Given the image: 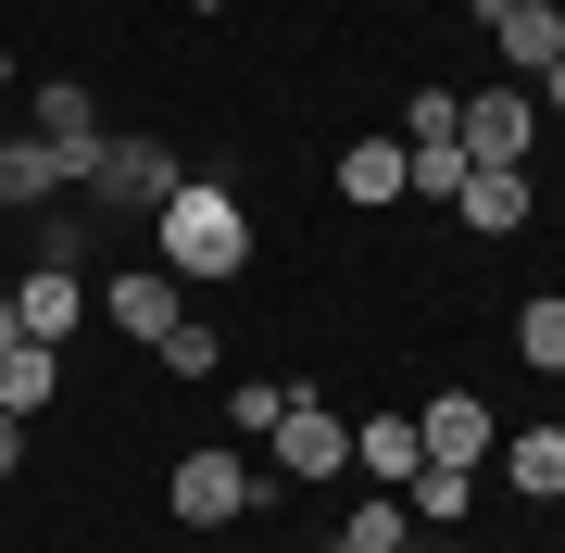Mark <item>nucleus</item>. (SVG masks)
<instances>
[{
  "label": "nucleus",
  "instance_id": "f257e3e1",
  "mask_svg": "<svg viewBox=\"0 0 565 553\" xmlns=\"http://www.w3.org/2000/svg\"><path fill=\"white\" fill-rule=\"evenodd\" d=\"M151 265L163 277H252V202H239V189H226V177H177V202H163L151 214Z\"/></svg>",
  "mask_w": 565,
  "mask_h": 553
},
{
  "label": "nucleus",
  "instance_id": "f03ea898",
  "mask_svg": "<svg viewBox=\"0 0 565 553\" xmlns=\"http://www.w3.org/2000/svg\"><path fill=\"white\" fill-rule=\"evenodd\" d=\"M277 491H289V478H264L252 453L214 440V453H189V466L163 478V515H177V529H239V515H264Z\"/></svg>",
  "mask_w": 565,
  "mask_h": 553
},
{
  "label": "nucleus",
  "instance_id": "7ed1b4c3",
  "mask_svg": "<svg viewBox=\"0 0 565 553\" xmlns=\"http://www.w3.org/2000/svg\"><path fill=\"white\" fill-rule=\"evenodd\" d=\"M264 478H352V415L315 403V390H289L277 428H264Z\"/></svg>",
  "mask_w": 565,
  "mask_h": 553
},
{
  "label": "nucleus",
  "instance_id": "20e7f679",
  "mask_svg": "<svg viewBox=\"0 0 565 553\" xmlns=\"http://www.w3.org/2000/svg\"><path fill=\"white\" fill-rule=\"evenodd\" d=\"M39 139H51V164H63V189H88L102 177V102H88V76H39Z\"/></svg>",
  "mask_w": 565,
  "mask_h": 553
},
{
  "label": "nucleus",
  "instance_id": "39448f33",
  "mask_svg": "<svg viewBox=\"0 0 565 553\" xmlns=\"http://www.w3.org/2000/svg\"><path fill=\"white\" fill-rule=\"evenodd\" d=\"M177 151H163V139H102V177H88V202H102V214H163V202H177Z\"/></svg>",
  "mask_w": 565,
  "mask_h": 553
},
{
  "label": "nucleus",
  "instance_id": "423d86ee",
  "mask_svg": "<svg viewBox=\"0 0 565 553\" xmlns=\"http://www.w3.org/2000/svg\"><path fill=\"white\" fill-rule=\"evenodd\" d=\"M452 139H465V164H527V139H541V102H527L515 76H490L478 102L452 114Z\"/></svg>",
  "mask_w": 565,
  "mask_h": 553
},
{
  "label": "nucleus",
  "instance_id": "0eeeda50",
  "mask_svg": "<svg viewBox=\"0 0 565 553\" xmlns=\"http://www.w3.org/2000/svg\"><path fill=\"white\" fill-rule=\"evenodd\" d=\"M415 440H427V466H490V453H503V428H490L478 390H427V403H415Z\"/></svg>",
  "mask_w": 565,
  "mask_h": 553
},
{
  "label": "nucleus",
  "instance_id": "6e6552de",
  "mask_svg": "<svg viewBox=\"0 0 565 553\" xmlns=\"http://www.w3.org/2000/svg\"><path fill=\"white\" fill-rule=\"evenodd\" d=\"M177 315H189V289L163 277V265H126V277H102V328H114V340H139V352H151L163 328H177Z\"/></svg>",
  "mask_w": 565,
  "mask_h": 553
},
{
  "label": "nucleus",
  "instance_id": "1a4fd4ad",
  "mask_svg": "<svg viewBox=\"0 0 565 553\" xmlns=\"http://www.w3.org/2000/svg\"><path fill=\"white\" fill-rule=\"evenodd\" d=\"M465 13L490 25V51H503L515 76H541V63L565 51V0H465Z\"/></svg>",
  "mask_w": 565,
  "mask_h": 553
},
{
  "label": "nucleus",
  "instance_id": "9d476101",
  "mask_svg": "<svg viewBox=\"0 0 565 553\" xmlns=\"http://www.w3.org/2000/svg\"><path fill=\"white\" fill-rule=\"evenodd\" d=\"M13 328L63 352V340L88 328V277H76V265H25V277H13Z\"/></svg>",
  "mask_w": 565,
  "mask_h": 553
},
{
  "label": "nucleus",
  "instance_id": "9b49d317",
  "mask_svg": "<svg viewBox=\"0 0 565 553\" xmlns=\"http://www.w3.org/2000/svg\"><path fill=\"white\" fill-rule=\"evenodd\" d=\"M452 214H465V240H515V226L541 214V189H527V164H478L452 189Z\"/></svg>",
  "mask_w": 565,
  "mask_h": 553
},
{
  "label": "nucleus",
  "instance_id": "f8f14e48",
  "mask_svg": "<svg viewBox=\"0 0 565 553\" xmlns=\"http://www.w3.org/2000/svg\"><path fill=\"white\" fill-rule=\"evenodd\" d=\"M415 466H427V440H415V415H364V428H352V478H377V491H403Z\"/></svg>",
  "mask_w": 565,
  "mask_h": 553
},
{
  "label": "nucleus",
  "instance_id": "ddd939ff",
  "mask_svg": "<svg viewBox=\"0 0 565 553\" xmlns=\"http://www.w3.org/2000/svg\"><path fill=\"white\" fill-rule=\"evenodd\" d=\"M0 202H13V214H51V202H63V164H51L39 126H25V139H0Z\"/></svg>",
  "mask_w": 565,
  "mask_h": 553
},
{
  "label": "nucleus",
  "instance_id": "4468645a",
  "mask_svg": "<svg viewBox=\"0 0 565 553\" xmlns=\"http://www.w3.org/2000/svg\"><path fill=\"white\" fill-rule=\"evenodd\" d=\"M340 202L352 214H390V202H403V139H352L340 151Z\"/></svg>",
  "mask_w": 565,
  "mask_h": 553
},
{
  "label": "nucleus",
  "instance_id": "2eb2a0df",
  "mask_svg": "<svg viewBox=\"0 0 565 553\" xmlns=\"http://www.w3.org/2000/svg\"><path fill=\"white\" fill-rule=\"evenodd\" d=\"M503 491H515V503H553V491H565V428H515V440H503Z\"/></svg>",
  "mask_w": 565,
  "mask_h": 553
},
{
  "label": "nucleus",
  "instance_id": "dca6fc26",
  "mask_svg": "<svg viewBox=\"0 0 565 553\" xmlns=\"http://www.w3.org/2000/svg\"><path fill=\"white\" fill-rule=\"evenodd\" d=\"M51 390H63V352L51 340H13V352H0V415H51Z\"/></svg>",
  "mask_w": 565,
  "mask_h": 553
},
{
  "label": "nucleus",
  "instance_id": "f3484780",
  "mask_svg": "<svg viewBox=\"0 0 565 553\" xmlns=\"http://www.w3.org/2000/svg\"><path fill=\"white\" fill-rule=\"evenodd\" d=\"M515 365H527V377H565V289L515 302Z\"/></svg>",
  "mask_w": 565,
  "mask_h": 553
},
{
  "label": "nucleus",
  "instance_id": "a211bd4d",
  "mask_svg": "<svg viewBox=\"0 0 565 553\" xmlns=\"http://www.w3.org/2000/svg\"><path fill=\"white\" fill-rule=\"evenodd\" d=\"M403 503L427 515V529H452V515L478 503V466H415V478H403Z\"/></svg>",
  "mask_w": 565,
  "mask_h": 553
},
{
  "label": "nucleus",
  "instance_id": "6ab92c4d",
  "mask_svg": "<svg viewBox=\"0 0 565 553\" xmlns=\"http://www.w3.org/2000/svg\"><path fill=\"white\" fill-rule=\"evenodd\" d=\"M327 553H403V491H364L352 515H340V541Z\"/></svg>",
  "mask_w": 565,
  "mask_h": 553
},
{
  "label": "nucleus",
  "instance_id": "aec40b11",
  "mask_svg": "<svg viewBox=\"0 0 565 553\" xmlns=\"http://www.w3.org/2000/svg\"><path fill=\"white\" fill-rule=\"evenodd\" d=\"M151 365H163V377H214V365H226V340L202 328V315H177V328L151 340Z\"/></svg>",
  "mask_w": 565,
  "mask_h": 553
},
{
  "label": "nucleus",
  "instance_id": "412c9836",
  "mask_svg": "<svg viewBox=\"0 0 565 553\" xmlns=\"http://www.w3.org/2000/svg\"><path fill=\"white\" fill-rule=\"evenodd\" d=\"M277 403H289L277 377H226V428H239V440H264V428H277Z\"/></svg>",
  "mask_w": 565,
  "mask_h": 553
},
{
  "label": "nucleus",
  "instance_id": "4be33fe9",
  "mask_svg": "<svg viewBox=\"0 0 565 553\" xmlns=\"http://www.w3.org/2000/svg\"><path fill=\"white\" fill-rule=\"evenodd\" d=\"M452 114H465L452 88H415V102H403V139H452Z\"/></svg>",
  "mask_w": 565,
  "mask_h": 553
},
{
  "label": "nucleus",
  "instance_id": "5701e85b",
  "mask_svg": "<svg viewBox=\"0 0 565 553\" xmlns=\"http://www.w3.org/2000/svg\"><path fill=\"white\" fill-rule=\"evenodd\" d=\"M527 102H541V114H553V126H565V51H553V63H541V88H527Z\"/></svg>",
  "mask_w": 565,
  "mask_h": 553
},
{
  "label": "nucleus",
  "instance_id": "b1692460",
  "mask_svg": "<svg viewBox=\"0 0 565 553\" xmlns=\"http://www.w3.org/2000/svg\"><path fill=\"white\" fill-rule=\"evenodd\" d=\"M25 466V415H0V478H13Z\"/></svg>",
  "mask_w": 565,
  "mask_h": 553
},
{
  "label": "nucleus",
  "instance_id": "393cba45",
  "mask_svg": "<svg viewBox=\"0 0 565 553\" xmlns=\"http://www.w3.org/2000/svg\"><path fill=\"white\" fill-rule=\"evenodd\" d=\"M13 340H25V328H13V289H0V352H13Z\"/></svg>",
  "mask_w": 565,
  "mask_h": 553
},
{
  "label": "nucleus",
  "instance_id": "a878e982",
  "mask_svg": "<svg viewBox=\"0 0 565 553\" xmlns=\"http://www.w3.org/2000/svg\"><path fill=\"white\" fill-rule=\"evenodd\" d=\"M189 13H239V0H189Z\"/></svg>",
  "mask_w": 565,
  "mask_h": 553
},
{
  "label": "nucleus",
  "instance_id": "bb28decb",
  "mask_svg": "<svg viewBox=\"0 0 565 553\" xmlns=\"http://www.w3.org/2000/svg\"><path fill=\"white\" fill-rule=\"evenodd\" d=\"M0 88H13V51H0Z\"/></svg>",
  "mask_w": 565,
  "mask_h": 553
},
{
  "label": "nucleus",
  "instance_id": "cd10ccee",
  "mask_svg": "<svg viewBox=\"0 0 565 553\" xmlns=\"http://www.w3.org/2000/svg\"><path fill=\"white\" fill-rule=\"evenodd\" d=\"M427 553H452V541H427Z\"/></svg>",
  "mask_w": 565,
  "mask_h": 553
},
{
  "label": "nucleus",
  "instance_id": "c85d7f7f",
  "mask_svg": "<svg viewBox=\"0 0 565 553\" xmlns=\"http://www.w3.org/2000/svg\"><path fill=\"white\" fill-rule=\"evenodd\" d=\"M553 226H565V202H553Z\"/></svg>",
  "mask_w": 565,
  "mask_h": 553
},
{
  "label": "nucleus",
  "instance_id": "c756f323",
  "mask_svg": "<svg viewBox=\"0 0 565 553\" xmlns=\"http://www.w3.org/2000/svg\"><path fill=\"white\" fill-rule=\"evenodd\" d=\"M553 428H565V415H553Z\"/></svg>",
  "mask_w": 565,
  "mask_h": 553
}]
</instances>
